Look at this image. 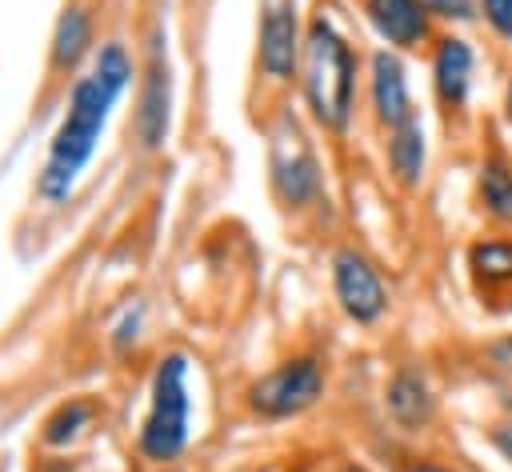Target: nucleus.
<instances>
[{
	"label": "nucleus",
	"instance_id": "1",
	"mask_svg": "<svg viewBox=\"0 0 512 472\" xmlns=\"http://www.w3.org/2000/svg\"><path fill=\"white\" fill-rule=\"evenodd\" d=\"M132 84V56L124 52V44H100V52L92 56V68L72 84L68 96V112L52 136L48 160H44V176H40V196L44 200H68L84 164L96 152V140L108 124L112 104L124 96V88Z\"/></svg>",
	"mask_w": 512,
	"mask_h": 472
},
{
	"label": "nucleus",
	"instance_id": "15",
	"mask_svg": "<svg viewBox=\"0 0 512 472\" xmlns=\"http://www.w3.org/2000/svg\"><path fill=\"white\" fill-rule=\"evenodd\" d=\"M388 164H392L400 184H408V188L420 184V176H424V128L416 120L392 128V136H388Z\"/></svg>",
	"mask_w": 512,
	"mask_h": 472
},
{
	"label": "nucleus",
	"instance_id": "5",
	"mask_svg": "<svg viewBox=\"0 0 512 472\" xmlns=\"http://www.w3.org/2000/svg\"><path fill=\"white\" fill-rule=\"evenodd\" d=\"M268 168H272V188L288 208H304L320 192V164H316V156H312V148H308V140L292 116H284L272 128Z\"/></svg>",
	"mask_w": 512,
	"mask_h": 472
},
{
	"label": "nucleus",
	"instance_id": "16",
	"mask_svg": "<svg viewBox=\"0 0 512 472\" xmlns=\"http://www.w3.org/2000/svg\"><path fill=\"white\" fill-rule=\"evenodd\" d=\"M476 188H480L484 212L504 220V224H512V168L504 160H488L480 168V184Z\"/></svg>",
	"mask_w": 512,
	"mask_h": 472
},
{
	"label": "nucleus",
	"instance_id": "18",
	"mask_svg": "<svg viewBox=\"0 0 512 472\" xmlns=\"http://www.w3.org/2000/svg\"><path fill=\"white\" fill-rule=\"evenodd\" d=\"M428 16H444V20H472L476 4L472 0H420Z\"/></svg>",
	"mask_w": 512,
	"mask_h": 472
},
{
	"label": "nucleus",
	"instance_id": "17",
	"mask_svg": "<svg viewBox=\"0 0 512 472\" xmlns=\"http://www.w3.org/2000/svg\"><path fill=\"white\" fill-rule=\"evenodd\" d=\"M88 420H92V408H88L84 400L60 404V408L44 420V444H68V440H76Z\"/></svg>",
	"mask_w": 512,
	"mask_h": 472
},
{
	"label": "nucleus",
	"instance_id": "11",
	"mask_svg": "<svg viewBox=\"0 0 512 472\" xmlns=\"http://www.w3.org/2000/svg\"><path fill=\"white\" fill-rule=\"evenodd\" d=\"M364 12L368 24L380 32V40L396 48H412L428 36V12L420 0H368Z\"/></svg>",
	"mask_w": 512,
	"mask_h": 472
},
{
	"label": "nucleus",
	"instance_id": "21",
	"mask_svg": "<svg viewBox=\"0 0 512 472\" xmlns=\"http://www.w3.org/2000/svg\"><path fill=\"white\" fill-rule=\"evenodd\" d=\"M408 472H452V468H444V464H436V460H416Z\"/></svg>",
	"mask_w": 512,
	"mask_h": 472
},
{
	"label": "nucleus",
	"instance_id": "19",
	"mask_svg": "<svg viewBox=\"0 0 512 472\" xmlns=\"http://www.w3.org/2000/svg\"><path fill=\"white\" fill-rule=\"evenodd\" d=\"M480 12L504 40H512V0H480Z\"/></svg>",
	"mask_w": 512,
	"mask_h": 472
},
{
	"label": "nucleus",
	"instance_id": "14",
	"mask_svg": "<svg viewBox=\"0 0 512 472\" xmlns=\"http://www.w3.org/2000/svg\"><path fill=\"white\" fill-rule=\"evenodd\" d=\"M92 44V20L84 8H64V16L56 20V32H52V68H76L80 56L88 52Z\"/></svg>",
	"mask_w": 512,
	"mask_h": 472
},
{
	"label": "nucleus",
	"instance_id": "6",
	"mask_svg": "<svg viewBox=\"0 0 512 472\" xmlns=\"http://www.w3.org/2000/svg\"><path fill=\"white\" fill-rule=\"evenodd\" d=\"M332 288H336L340 308L356 324H372L388 308L384 280L376 276V268L360 252H336V260H332Z\"/></svg>",
	"mask_w": 512,
	"mask_h": 472
},
{
	"label": "nucleus",
	"instance_id": "9",
	"mask_svg": "<svg viewBox=\"0 0 512 472\" xmlns=\"http://www.w3.org/2000/svg\"><path fill=\"white\" fill-rule=\"evenodd\" d=\"M168 116H172V76H168V64L160 56V40H156V52H152V64H148V76L140 88V104H136V136L148 152L164 144Z\"/></svg>",
	"mask_w": 512,
	"mask_h": 472
},
{
	"label": "nucleus",
	"instance_id": "24",
	"mask_svg": "<svg viewBox=\"0 0 512 472\" xmlns=\"http://www.w3.org/2000/svg\"><path fill=\"white\" fill-rule=\"evenodd\" d=\"M44 472H68V468H44Z\"/></svg>",
	"mask_w": 512,
	"mask_h": 472
},
{
	"label": "nucleus",
	"instance_id": "13",
	"mask_svg": "<svg viewBox=\"0 0 512 472\" xmlns=\"http://www.w3.org/2000/svg\"><path fill=\"white\" fill-rule=\"evenodd\" d=\"M384 400H388V416H392L400 428H408V432L420 428V424H428V420H432V408H436L432 388H428V380H424L416 368L396 372Z\"/></svg>",
	"mask_w": 512,
	"mask_h": 472
},
{
	"label": "nucleus",
	"instance_id": "22",
	"mask_svg": "<svg viewBox=\"0 0 512 472\" xmlns=\"http://www.w3.org/2000/svg\"><path fill=\"white\" fill-rule=\"evenodd\" d=\"M504 108H508V120H512V80H508V96H504Z\"/></svg>",
	"mask_w": 512,
	"mask_h": 472
},
{
	"label": "nucleus",
	"instance_id": "20",
	"mask_svg": "<svg viewBox=\"0 0 512 472\" xmlns=\"http://www.w3.org/2000/svg\"><path fill=\"white\" fill-rule=\"evenodd\" d=\"M492 444H496V452L512 464V424H500V428L492 432Z\"/></svg>",
	"mask_w": 512,
	"mask_h": 472
},
{
	"label": "nucleus",
	"instance_id": "23",
	"mask_svg": "<svg viewBox=\"0 0 512 472\" xmlns=\"http://www.w3.org/2000/svg\"><path fill=\"white\" fill-rule=\"evenodd\" d=\"M340 472H364V468H356V464H348V468H340Z\"/></svg>",
	"mask_w": 512,
	"mask_h": 472
},
{
	"label": "nucleus",
	"instance_id": "4",
	"mask_svg": "<svg viewBox=\"0 0 512 472\" xmlns=\"http://www.w3.org/2000/svg\"><path fill=\"white\" fill-rule=\"evenodd\" d=\"M324 392V372L312 356H296V360H284L280 368L264 372L252 388H248V404L256 416L264 420H288V416H300L304 408H312Z\"/></svg>",
	"mask_w": 512,
	"mask_h": 472
},
{
	"label": "nucleus",
	"instance_id": "10",
	"mask_svg": "<svg viewBox=\"0 0 512 472\" xmlns=\"http://www.w3.org/2000/svg\"><path fill=\"white\" fill-rule=\"evenodd\" d=\"M372 104H376V116L388 128H400V124L416 120L412 116L408 80H404V64L392 52H376L372 56Z\"/></svg>",
	"mask_w": 512,
	"mask_h": 472
},
{
	"label": "nucleus",
	"instance_id": "7",
	"mask_svg": "<svg viewBox=\"0 0 512 472\" xmlns=\"http://www.w3.org/2000/svg\"><path fill=\"white\" fill-rule=\"evenodd\" d=\"M300 20H296V0H264L260 16V68L272 80H288L300 60Z\"/></svg>",
	"mask_w": 512,
	"mask_h": 472
},
{
	"label": "nucleus",
	"instance_id": "12",
	"mask_svg": "<svg viewBox=\"0 0 512 472\" xmlns=\"http://www.w3.org/2000/svg\"><path fill=\"white\" fill-rule=\"evenodd\" d=\"M432 80H436V96L448 108H460L468 100V84H472V48L456 36L440 40L436 60H432Z\"/></svg>",
	"mask_w": 512,
	"mask_h": 472
},
{
	"label": "nucleus",
	"instance_id": "2",
	"mask_svg": "<svg viewBox=\"0 0 512 472\" xmlns=\"http://www.w3.org/2000/svg\"><path fill=\"white\" fill-rule=\"evenodd\" d=\"M352 88H356V60L344 36L316 16L304 32V100L312 120L328 132H340L352 120Z\"/></svg>",
	"mask_w": 512,
	"mask_h": 472
},
{
	"label": "nucleus",
	"instance_id": "8",
	"mask_svg": "<svg viewBox=\"0 0 512 472\" xmlns=\"http://www.w3.org/2000/svg\"><path fill=\"white\" fill-rule=\"evenodd\" d=\"M468 272L480 304L512 312V240H480L468 248Z\"/></svg>",
	"mask_w": 512,
	"mask_h": 472
},
{
	"label": "nucleus",
	"instance_id": "3",
	"mask_svg": "<svg viewBox=\"0 0 512 472\" xmlns=\"http://www.w3.org/2000/svg\"><path fill=\"white\" fill-rule=\"evenodd\" d=\"M148 416L140 428V452L156 464H168L184 452L188 444V356L168 352L156 372H152V392H148Z\"/></svg>",
	"mask_w": 512,
	"mask_h": 472
}]
</instances>
